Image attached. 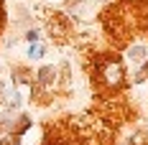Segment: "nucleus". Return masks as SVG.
<instances>
[{"label": "nucleus", "instance_id": "obj_1", "mask_svg": "<svg viewBox=\"0 0 148 145\" xmlns=\"http://www.w3.org/2000/svg\"><path fill=\"white\" fill-rule=\"evenodd\" d=\"M100 76L107 87H120L123 84V66L118 59H107L105 64H100Z\"/></svg>", "mask_w": 148, "mask_h": 145}, {"label": "nucleus", "instance_id": "obj_2", "mask_svg": "<svg viewBox=\"0 0 148 145\" xmlns=\"http://www.w3.org/2000/svg\"><path fill=\"white\" fill-rule=\"evenodd\" d=\"M36 76H38V84L49 87V84H54V82H56V69H54V66H41Z\"/></svg>", "mask_w": 148, "mask_h": 145}, {"label": "nucleus", "instance_id": "obj_3", "mask_svg": "<svg viewBox=\"0 0 148 145\" xmlns=\"http://www.w3.org/2000/svg\"><path fill=\"white\" fill-rule=\"evenodd\" d=\"M128 56L133 59V61H140V59L146 56V46H133V48L128 51Z\"/></svg>", "mask_w": 148, "mask_h": 145}, {"label": "nucleus", "instance_id": "obj_4", "mask_svg": "<svg viewBox=\"0 0 148 145\" xmlns=\"http://www.w3.org/2000/svg\"><path fill=\"white\" fill-rule=\"evenodd\" d=\"M44 54H46V48H44V46H38V44L28 48V56H31V59H41Z\"/></svg>", "mask_w": 148, "mask_h": 145}, {"label": "nucleus", "instance_id": "obj_5", "mask_svg": "<svg viewBox=\"0 0 148 145\" xmlns=\"http://www.w3.org/2000/svg\"><path fill=\"white\" fill-rule=\"evenodd\" d=\"M146 74H148V61L138 69V71H135V82H143V79H146Z\"/></svg>", "mask_w": 148, "mask_h": 145}, {"label": "nucleus", "instance_id": "obj_6", "mask_svg": "<svg viewBox=\"0 0 148 145\" xmlns=\"http://www.w3.org/2000/svg\"><path fill=\"white\" fill-rule=\"evenodd\" d=\"M26 38H28L31 44H36V41H38L41 36H38V31H28V33H26Z\"/></svg>", "mask_w": 148, "mask_h": 145}, {"label": "nucleus", "instance_id": "obj_7", "mask_svg": "<svg viewBox=\"0 0 148 145\" xmlns=\"http://www.w3.org/2000/svg\"><path fill=\"white\" fill-rule=\"evenodd\" d=\"M0 20H3V8H0Z\"/></svg>", "mask_w": 148, "mask_h": 145}]
</instances>
